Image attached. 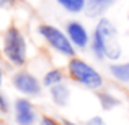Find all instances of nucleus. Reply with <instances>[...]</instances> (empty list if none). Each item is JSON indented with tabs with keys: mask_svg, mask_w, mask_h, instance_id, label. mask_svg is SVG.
<instances>
[{
	"mask_svg": "<svg viewBox=\"0 0 129 125\" xmlns=\"http://www.w3.org/2000/svg\"><path fill=\"white\" fill-rule=\"evenodd\" d=\"M91 50L98 59L118 60L121 57V44L118 41V31L108 18H101L95 26Z\"/></svg>",
	"mask_w": 129,
	"mask_h": 125,
	"instance_id": "1",
	"label": "nucleus"
},
{
	"mask_svg": "<svg viewBox=\"0 0 129 125\" xmlns=\"http://www.w3.org/2000/svg\"><path fill=\"white\" fill-rule=\"evenodd\" d=\"M3 55L12 65L23 67L26 63V41L18 28L12 26L3 36Z\"/></svg>",
	"mask_w": 129,
	"mask_h": 125,
	"instance_id": "2",
	"label": "nucleus"
},
{
	"mask_svg": "<svg viewBox=\"0 0 129 125\" xmlns=\"http://www.w3.org/2000/svg\"><path fill=\"white\" fill-rule=\"evenodd\" d=\"M69 75L72 80H75L77 83L83 84L88 89H100L103 86V76L90 65L85 60L72 57L69 62Z\"/></svg>",
	"mask_w": 129,
	"mask_h": 125,
	"instance_id": "3",
	"label": "nucleus"
},
{
	"mask_svg": "<svg viewBox=\"0 0 129 125\" xmlns=\"http://www.w3.org/2000/svg\"><path fill=\"white\" fill-rule=\"evenodd\" d=\"M38 33L44 38V41L49 44L54 50H57L59 54L66 57H75V47L70 42L69 36L64 31H60L59 28L52 25H39Z\"/></svg>",
	"mask_w": 129,
	"mask_h": 125,
	"instance_id": "4",
	"label": "nucleus"
},
{
	"mask_svg": "<svg viewBox=\"0 0 129 125\" xmlns=\"http://www.w3.org/2000/svg\"><path fill=\"white\" fill-rule=\"evenodd\" d=\"M13 86L20 91V93L26 94V96H36L41 91V84L38 78L28 72H18L13 75Z\"/></svg>",
	"mask_w": 129,
	"mask_h": 125,
	"instance_id": "5",
	"label": "nucleus"
},
{
	"mask_svg": "<svg viewBox=\"0 0 129 125\" xmlns=\"http://www.w3.org/2000/svg\"><path fill=\"white\" fill-rule=\"evenodd\" d=\"M67 36H69L70 42L74 44V47H79V49H85L90 42V36H88L87 28L82 25L80 21H69L66 26Z\"/></svg>",
	"mask_w": 129,
	"mask_h": 125,
	"instance_id": "6",
	"label": "nucleus"
},
{
	"mask_svg": "<svg viewBox=\"0 0 129 125\" xmlns=\"http://www.w3.org/2000/svg\"><path fill=\"white\" fill-rule=\"evenodd\" d=\"M15 120L18 125H33L36 122L35 107L25 97H20L15 101Z\"/></svg>",
	"mask_w": 129,
	"mask_h": 125,
	"instance_id": "7",
	"label": "nucleus"
},
{
	"mask_svg": "<svg viewBox=\"0 0 129 125\" xmlns=\"http://www.w3.org/2000/svg\"><path fill=\"white\" fill-rule=\"evenodd\" d=\"M49 91H51V99H52V102L56 104V106H66V104L69 102L70 89L64 83H59V84L51 86Z\"/></svg>",
	"mask_w": 129,
	"mask_h": 125,
	"instance_id": "8",
	"label": "nucleus"
},
{
	"mask_svg": "<svg viewBox=\"0 0 129 125\" xmlns=\"http://www.w3.org/2000/svg\"><path fill=\"white\" fill-rule=\"evenodd\" d=\"M114 0H87L85 13L88 16H100Z\"/></svg>",
	"mask_w": 129,
	"mask_h": 125,
	"instance_id": "9",
	"label": "nucleus"
},
{
	"mask_svg": "<svg viewBox=\"0 0 129 125\" xmlns=\"http://www.w3.org/2000/svg\"><path fill=\"white\" fill-rule=\"evenodd\" d=\"M56 2L69 13L85 12V7H87V0H56Z\"/></svg>",
	"mask_w": 129,
	"mask_h": 125,
	"instance_id": "10",
	"label": "nucleus"
},
{
	"mask_svg": "<svg viewBox=\"0 0 129 125\" xmlns=\"http://www.w3.org/2000/svg\"><path fill=\"white\" fill-rule=\"evenodd\" d=\"M111 75L119 81H129V62L124 63H113L110 67Z\"/></svg>",
	"mask_w": 129,
	"mask_h": 125,
	"instance_id": "11",
	"label": "nucleus"
},
{
	"mask_svg": "<svg viewBox=\"0 0 129 125\" xmlns=\"http://www.w3.org/2000/svg\"><path fill=\"white\" fill-rule=\"evenodd\" d=\"M98 99H100V104L105 110H111L116 106H119V99L114 97L111 93H100L98 94Z\"/></svg>",
	"mask_w": 129,
	"mask_h": 125,
	"instance_id": "12",
	"label": "nucleus"
},
{
	"mask_svg": "<svg viewBox=\"0 0 129 125\" xmlns=\"http://www.w3.org/2000/svg\"><path fill=\"white\" fill-rule=\"evenodd\" d=\"M62 80H64L62 72H60V70H57V68H54V70H49V72L44 75L43 83H44V86L51 88V86H54V84L62 83Z\"/></svg>",
	"mask_w": 129,
	"mask_h": 125,
	"instance_id": "13",
	"label": "nucleus"
},
{
	"mask_svg": "<svg viewBox=\"0 0 129 125\" xmlns=\"http://www.w3.org/2000/svg\"><path fill=\"white\" fill-rule=\"evenodd\" d=\"M39 125H62V122H57V120L52 119V117L44 115V117H41V122H39Z\"/></svg>",
	"mask_w": 129,
	"mask_h": 125,
	"instance_id": "14",
	"label": "nucleus"
},
{
	"mask_svg": "<svg viewBox=\"0 0 129 125\" xmlns=\"http://www.w3.org/2000/svg\"><path fill=\"white\" fill-rule=\"evenodd\" d=\"M8 109H10L8 101H7V97L0 93V110H2V112H8Z\"/></svg>",
	"mask_w": 129,
	"mask_h": 125,
	"instance_id": "15",
	"label": "nucleus"
},
{
	"mask_svg": "<svg viewBox=\"0 0 129 125\" xmlns=\"http://www.w3.org/2000/svg\"><path fill=\"white\" fill-rule=\"evenodd\" d=\"M87 125H106V122H105L100 115H95V117H91V119H88Z\"/></svg>",
	"mask_w": 129,
	"mask_h": 125,
	"instance_id": "16",
	"label": "nucleus"
},
{
	"mask_svg": "<svg viewBox=\"0 0 129 125\" xmlns=\"http://www.w3.org/2000/svg\"><path fill=\"white\" fill-rule=\"evenodd\" d=\"M16 0H0V8H10L15 5Z\"/></svg>",
	"mask_w": 129,
	"mask_h": 125,
	"instance_id": "17",
	"label": "nucleus"
},
{
	"mask_svg": "<svg viewBox=\"0 0 129 125\" xmlns=\"http://www.w3.org/2000/svg\"><path fill=\"white\" fill-rule=\"evenodd\" d=\"M62 125H77V123H75V122H72V120L64 119V120H62Z\"/></svg>",
	"mask_w": 129,
	"mask_h": 125,
	"instance_id": "18",
	"label": "nucleus"
},
{
	"mask_svg": "<svg viewBox=\"0 0 129 125\" xmlns=\"http://www.w3.org/2000/svg\"><path fill=\"white\" fill-rule=\"evenodd\" d=\"M2 80H3V73H2V68H0V86H2Z\"/></svg>",
	"mask_w": 129,
	"mask_h": 125,
	"instance_id": "19",
	"label": "nucleus"
},
{
	"mask_svg": "<svg viewBox=\"0 0 129 125\" xmlns=\"http://www.w3.org/2000/svg\"><path fill=\"white\" fill-rule=\"evenodd\" d=\"M0 125H2V123H0Z\"/></svg>",
	"mask_w": 129,
	"mask_h": 125,
	"instance_id": "20",
	"label": "nucleus"
}]
</instances>
